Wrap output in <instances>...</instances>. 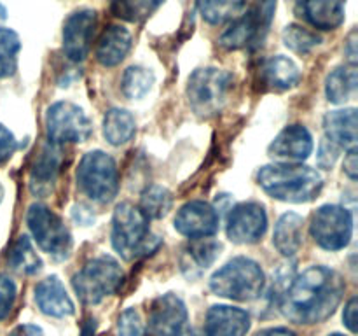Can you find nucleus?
I'll return each instance as SVG.
<instances>
[{"mask_svg": "<svg viewBox=\"0 0 358 336\" xmlns=\"http://www.w3.org/2000/svg\"><path fill=\"white\" fill-rule=\"evenodd\" d=\"M345 280L327 266H311L296 276L282 298L283 315L296 324H320L339 307Z\"/></svg>", "mask_w": 358, "mask_h": 336, "instance_id": "1", "label": "nucleus"}, {"mask_svg": "<svg viewBox=\"0 0 358 336\" xmlns=\"http://www.w3.org/2000/svg\"><path fill=\"white\" fill-rule=\"evenodd\" d=\"M257 182L271 198L289 203L313 202L324 188L320 172L301 163L266 164L259 170Z\"/></svg>", "mask_w": 358, "mask_h": 336, "instance_id": "2", "label": "nucleus"}, {"mask_svg": "<svg viewBox=\"0 0 358 336\" xmlns=\"http://www.w3.org/2000/svg\"><path fill=\"white\" fill-rule=\"evenodd\" d=\"M112 245L126 261L149 254L157 247L149 230V219L133 203H121L112 217Z\"/></svg>", "mask_w": 358, "mask_h": 336, "instance_id": "3", "label": "nucleus"}, {"mask_svg": "<svg viewBox=\"0 0 358 336\" xmlns=\"http://www.w3.org/2000/svg\"><path fill=\"white\" fill-rule=\"evenodd\" d=\"M266 276L259 262L250 258H234L210 279V289L220 298L250 301L261 296Z\"/></svg>", "mask_w": 358, "mask_h": 336, "instance_id": "4", "label": "nucleus"}, {"mask_svg": "<svg viewBox=\"0 0 358 336\" xmlns=\"http://www.w3.org/2000/svg\"><path fill=\"white\" fill-rule=\"evenodd\" d=\"M77 184L93 202H112L119 191V172L114 158L103 150L84 154L77 168Z\"/></svg>", "mask_w": 358, "mask_h": 336, "instance_id": "5", "label": "nucleus"}, {"mask_svg": "<svg viewBox=\"0 0 358 336\" xmlns=\"http://www.w3.org/2000/svg\"><path fill=\"white\" fill-rule=\"evenodd\" d=\"M122 268L110 255H98L73 275V289L83 303L96 304L121 286Z\"/></svg>", "mask_w": 358, "mask_h": 336, "instance_id": "6", "label": "nucleus"}, {"mask_svg": "<svg viewBox=\"0 0 358 336\" xmlns=\"http://www.w3.org/2000/svg\"><path fill=\"white\" fill-rule=\"evenodd\" d=\"M231 88H233V76L229 72L220 69H199L189 77V104L198 115L212 118L222 111Z\"/></svg>", "mask_w": 358, "mask_h": 336, "instance_id": "7", "label": "nucleus"}, {"mask_svg": "<svg viewBox=\"0 0 358 336\" xmlns=\"http://www.w3.org/2000/svg\"><path fill=\"white\" fill-rule=\"evenodd\" d=\"M27 223L35 241L45 254L55 259L69 258L72 234L59 216L44 205H31L27 212Z\"/></svg>", "mask_w": 358, "mask_h": 336, "instance_id": "8", "label": "nucleus"}, {"mask_svg": "<svg viewBox=\"0 0 358 336\" xmlns=\"http://www.w3.org/2000/svg\"><path fill=\"white\" fill-rule=\"evenodd\" d=\"M310 233L325 251H341L353 234V216L339 205H324L311 216Z\"/></svg>", "mask_w": 358, "mask_h": 336, "instance_id": "9", "label": "nucleus"}, {"mask_svg": "<svg viewBox=\"0 0 358 336\" xmlns=\"http://www.w3.org/2000/svg\"><path fill=\"white\" fill-rule=\"evenodd\" d=\"M45 128L52 144H77L90 139L93 126L79 105L72 102H56L48 108Z\"/></svg>", "mask_w": 358, "mask_h": 336, "instance_id": "10", "label": "nucleus"}, {"mask_svg": "<svg viewBox=\"0 0 358 336\" xmlns=\"http://www.w3.org/2000/svg\"><path fill=\"white\" fill-rule=\"evenodd\" d=\"M187 324V308L173 293L154 300L150 304L145 336H182Z\"/></svg>", "mask_w": 358, "mask_h": 336, "instance_id": "11", "label": "nucleus"}, {"mask_svg": "<svg viewBox=\"0 0 358 336\" xmlns=\"http://www.w3.org/2000/svg\"><path fill=\"white\" fill-rule=\"evenodd\" d=\"M268 230V214L264 205L245 202L234 206L227 217V237L234 244H255Z\"/></svg>", "mask_w": 358, "mask_h": 336, "instance_id": "12", "label": "nucleus"}, {"mask_svg": "<svg viewBox=\"0 0 358 336\" xmlns=\"http://www.w3.org/2000/svg\"><path fill=\"white\" fill-rule=\"evenodd\" d=\"M96 13L91 9H80L70 14L63 24V51L72 62H83L91 49Z\"/></svg>", "mask_w": 358, "mask_h": 336, "instance_id": "13", "label": "nucleus"}, {"mask_svg": "<svg viewBox=\"0 0 358 336\" xmlns=\"http://www.w3.org/2000/svg\"><path fill=\"white\" fill-rule=\"evenodd\" d=\"M175 230L192 240L213 237L219 230V214L210 203L192 200L180 206L175 216Z\"/></svg>", "mask_w": 358, "mask_h": 336, "instance_id": "14", "label": "nucleus"}, {"mask_svg": "<svg viewBox=\"0 0 358 336\" xmlns=\"http://www.w3.org/2000/svg\"><path fill=\"white\" fill-rule=\"evenodd\" d=\"M313 150V136L303 125H290L283 128L269 146V154L280 163H301L308 160Z\"/></svg>", "mask_w": 358, "mask_h": 336, "instance_id": "15", "label": "nucleus"}, {"mask_svg": "<svg viewBox=\"0 0 358 336\" xmlns=\"http://www.w3.org/2000/svg\"><path fill=\"white\" fill-rule=\"evenodd\" d=\"M297 16L318 30H334L345 21L346 0H296Z\"/></svg>", "mask_w": 358, "mask_h": 336, "instance_id": "16", "label": "nucleus"}, {"mask_svg": "<svg viewBox=\"0 0 358 336\" xmlns=\"http://www.w3.org/2000/svg\"><path fill=\"white\" fill-rule=\"evenodd\" d=\"M250 329V315L227 304L212 307L206 314V336H245Z\"/></svg>", "mask_w": 358, "mask_h": 336, "instance_id": "17", "label": "nucleus"}, {"mask_svg": "<svg viewBox=\"0 0 358 336\" xmlns=\"http://www.w3.org/2000/svg\"><path fill=\"white\" fill-rule=\"evenodd\" d=\"M35 301L45 315L69 317L73 314V303L58 276H48L35 287Z\"/></svg>", "mask_w": 358, "mask_h": 336, "instance_id": "18", "label": "nucleus"}, {"mask_svg": "<svg viewBox=\"0 0 358 336\" xmlns=\"http://www.w3.org/2000/svg\"><path fill=\"white\" fill-rule=\"evenodd\" d=\"M327 140L345 149L357 147V108H341L329 112L324 118Z\"/></svg>", "mask_w": 358, "mask_h": 336, "instance_id": "19", "label": "nucleus"}, {"mask_svg": "<svg viewBox=\"0 0 358 336\" xmlns=\"http://www.w3.org/2000/svg\"><path fill=\"white\" fill-rule=\"evenodd\" d=\"M261 77L271 90L285 91L297 86L301 80V70L287 56H271L261 66Z\"/></svg>", "mask_w": 358, "mask_h": 336, "instance_id": "20", "label": "nucleus"}, {"mask_svg": "<svg viewBox=\"0 0 358 336\" xmlns=\"http://www.w3.org/2000/svg\"><path fill=\"white\" fill-rule=\"evenodd\" d=\"M131 49V34L122 27H110L103 31L96 46V59L103 66H115Z\"/></svg>", "mask_w": 358, "mask_h": 336, "instance_id": "21", "label": "nucleus"}, {"mask_svg": "<svg viewBox=\"0 0 358 336\" xmlns=\"http://www.w3.org/2000/svg\"><path fill=\"white\" fill-rule=\"evenodd\" d=\"M304 237V220L297 214L289 212L283 214L275 226L273 233V244L278 248V252L285 258L297 254L303 245Z\"/></svg>", "mask_w": 358, "mask_h": 336, "instance_id": "22", "label": "nucleus"}, {"mask_svg": "<svg viewBox=\"0 0 358 336\" xmlns=\"http://www.w3.org/2000/svg\"><path fill=\"white\" fill-rule=\"evenodd\" d=\"M358 74L355 65L338 66L332 70L325 83V93L332 104H346L357 97Z\"/></svg>", "mask_w": 358, "mask_h": 336, "instance_id": "23", "label": "nucleus"}, {"mask_svg": "<svg viewBox=\"0 0 358 336\" xmlns=\"http://www.w3.org/2000/svg\"><path fill=\"white\" fill-rule=\"evenodd\" d=\"M261 37V24H259L254 10H250L245 16L236 18L229 30L224 31V35L220 37V44L227 49H240L250 42L259 41Z\"/></svg>", "mask_w": 358, "mask_h": 336, "instance_id": "24", "label": "nucleus"}, {"mask_svg": "<svg viewBox=\"0 0 358 336\" xmlns=\"http://www.w3.org/2000/svg\"><path fill=\"white\" fill-rule=\"evenodd\" d=\"M136 122L131 112L124 108H110L103 118V135L112 146H122L135 135Z\"/></svg>", "mask_w": 358, "mask_h": 336, "instance_id": "25", "label": "nucleus"}, {"mask_svg": "<svg viewBox=\"0 0 358 336\" xmlns=\"http://www.w3.org/2000/svg\"><path fill=\"white\" fill-rule=\"evenodd\" d=\"M220 248H222V245H220L219 241L210 240V238H199V240L192 241V244L185 248L182 266H184V268L196 270V272L210 268V266L215 262V259L219 258Z\"/></svg>", "mask_w": 358, "mask_h": 336, "instance_id": "26", "label": "nucleus"}, {"mask_svg": "<svg viewBox=\"0 0 358 336\" xmlns=\"http://www.w3.org/2000/svg\"><path fill=\"white\" fill-rule=\"evenodd\" d=\"M59 164H62V156L56 144L51 142L42 149V153L35 160L34 170H31V184H37L38 189L51 184L58 175Z\"/></svg>", "mask_w": 358, "mask_h": 336, "instance_id": "27", "label": "nucleus"}, {"mask_svg": "<svg viewBox=\"0 0 358 336\" xmlns=\"http://www.w3.org/2000/svg\"><path fill=\"white\" fill-rule=\"evenodd\" d=\"M245 0H198L203 20L212 24L226 23L240 16Z\"/></svg>", "mask_w": 358, "mask_h": 336, "instance_id": "28", "label": "nucleus"}, {"mask_svg": "<svg viewBox=\"0 0 358 336\" xmlns=\"http://www.w3.org/2000/svg\"><path fill=\"white\" fill-rule=\"evenodd\" d=\"M171 205H173V198H171V192L166 188L150 186L142 192L138 209L142 210L147 219H161V217L168 216Z\"/></svg>", "mask_w": 358, "mask_h": 336, "instance_id": "29", "label": "nucleus"}, {"mask_svg": "<svg viewBox=\"0 0 358 336\" xmlns=\"http://www.w3.org/2000/svg\"><path fill=\"white\" fill-rule=\"evenodd\" d=\"M9 265L13 266V270H16L17 273H23V275H34V273L41 272L42 261L28 237H20L16 244L13 245L9 254Z\"/></svg>", "mask_w": 358, "mask_h": 336, "instance_id": "30", "label": "nucleus"}, {"mask_svg": "<svg viewBox=\"0 0 358 336\" xmlns=\"http://www.w3.org/2000/svg\"><path fill=\"white\" fill-rule=\"evenodd\" d=\"M164 0H110L112 13L129 23L145 21Z\"/></svg>", "mask_w": 358, "mask_h": 336, "instance_id": "31", "label": "nucleus"}, {"mask_svg": "<svg viewBox=\"0 0 358 336\" xmlns=\"http://www.w3.org/2000/svg\"><path fill=\"white\" fill-rule=\"evenodd\" d=\"M20 37L9 28H0V79L13 76L17 69Z\"/></svg>", "mask_w": 358, "mask_h": 336, "instance_id": "32", "label": "nucleus"}, {"mask_svg": "<svg viewBox=\"0 0 358 336\" xmlns=\"http://www.w3.org/2000/svg\"><path fill=\"white\" fill-rule=\"evenodd\" d=\"M122 93L131 100L143 98L154 84V74L143 66H129L122 76Z\"/></svg>", "mask_w": 358, "mask_h": 336, "instance_id": "33", "label": "nucleus"}, {"mask_svg": "<svg viewBox=\"0 0 358 336\" xmlns=\"http://www.w3.org/2000/svg\"><path fill=\"white\" fill-rule=\"evenodd\" d=\"M282 37L287 48L292 49L294 52H299V55H306V52L313 51L322 42V37L317 31H311L310 28L301 27V24H289V27H285Z\"/></svg>", "mask_w": 358, "mask_h": 336, "instance_id": "34", "label": "nucleus"}, {"mask_svg": "<svg viewBox=\"0 0 358 336\" xmlns=\"http://www.w3.org/2000/svg\"><path fill=\"white\" fill-rule=\"evenodd\" d=\"M117 332L119 336H142V318L135 308H128V310L122 312L121 317H119Z\"/></svg>", "mask_w": 358, "mask_h": 336, "instance_id": "35", "label": "nucleus"}, {"mask_svg": "<svg viewBox=\"0 0 358 336\" xmlns=\"http://www.w3.org/2000/svg\"><path fill=\"white\" fill-rule=\"evenodd\" d=\"M14 301H16V286L9 276L0 275V321L9 315Z\"/></svg>", "mask_w": 358, "mask_h": 336, "instance_id": "36", "label": "nucleus"}, {"mask_svg": "<svg viewBox=\"0 0 358 336\" xmlns=\"http://www.w3.org/2000/svg\"><path fill=\"white\" fill-rule=\"evenodd\" d=\"M17 144L13 133H10L6 126L0 125V164L6 163V161L13 156Z\"/></svg>", "mask_w": 358, "mask_h": 336, "instance_id": "37", "label": "nucleus"}, {"mask_svg": "<svg viewBox=\"0 0 358 336\" xmlns=\"http://www.w3.org/2000/svg\"><path fill=\"white\" fill-rule=\"evenodd\" d=\"M338 156H339V147L334 146L331 140L325 139L324 142L320 144V153H318V164H320L322 168H325V170H329V168H331L332 164L336 163Z\"/></svg>", "mask_w": 358, "mask_h": 336, "instance_id": "38", "label": "nucleus"}, {"mask_svg": "<svg viewBox=\"0 0 358 336\" xmlns=\"http://www.w3.org/2000/svg\"><path fill=\"white\" fill-rule=\"evenodd\" d=\"M343 321H345L346 328L352 332H357V322H358V300L352 298V300L346 303L345 314H343Z\"/></svg>", "mask_w": 358, "mask_h": 336, "instance_id": "39", "label": "nucleus"}, {"mask_svg": "<svg viewBox=\"0 0 358 336\" xmlns=\"http://www.w3.org/2000/svg\"><path fill=\"white\" fill-rule=\"evenodd\" d=\"M345 174L348 175L352 181H357V175H358L357 147L355 149H348V154H346V158H345Z\"/></svg>", "mask_w": 358, "mask_h": 336, "instance_id": "40", "label": "nucleus"}, {"mask_svg": "<svg viewBox=\"0 0 358 336\" xmlns=\"http://www.w3.org/2000/svg\"><path fill=\"white\" fill-rule=\"evenodd\" d=\"M9 336H44V335H42V329L37 328V326L23 324V326H17Z\"/></svg>", "mask_w": 358, "mask_h": 336, "instance_id": "41", "label": "nucleus"}, {"mask_svg": "<svg viewBox=\"0 0 358 336\" xmlns=\"http://www.w3.org/2000/svg\"><path fill=\"white\" fill-rule=\"evenodd\" d=\"M346 46H348V48H346L345 51L350 58V65H355V62H357V31H352V34H350L348 41H346Z\"/></svg>", "mask_w": 358, "mask_h": 336, "instance_id": "42", "label": "nucleus"}, {"mask_svg": "<svg viewBox=\"0 0 358 336\" xmlns=\"http://www.w3.org/2000/svg\"><path fill=\"white\" fill-rule=\"evenodd\" d=\"M255 336H296V332H292L287 328H271V329H264V331L257 332Z\"/></svg>", "mask_w": 358, "mask_h": 336, "instance_id": "43", "label": "nucleus"}, {"mask_svg": "<svg viewBox=\"0 0 358 336\" xmlns=\"http://www.w3.org/2000/svg\"><path fill=\"white\" fill-rule=\"evenodd\" d=\"M93 332H94V321H90L83 328V335L80 336H93Z\"/></svg>", "mask_w": 358, "mask_h": 336, "instance_id": "44", "label": "nucleus"}, {"mask_svg": "<svg viewBox=\"0 0 358 336\" xmlns=\"http://www.w3.org/2000/svg\"><path fill=\"white\" fill-rule=\"evenodd\" d=\"M2 195H3V191H2V184H0V200H2Z\"/></svg>", "mask_w": 358, "mask_h": 336, "instance_id": "45", "label": "nucleus"}, {"mask_svg": "<svg viewBox=\"0 0 358 336\" xmlns=\"http://www.w3.org/2000/svg\"><path fill=\"white\" fill-rule=\"evenodd\" d=\"M331 336H343V335H331Z\"/></svg>", "mask_w": 358, "mask_h": 336, "instance_id": "46", "label": "nucleus"}, {"mask_svg": "<svg viewBox=\"0 0 358 336\" xmlns=\"http://www.w3.org/2000/svg\"><path fill=\"white\" fill-rule=\"evenodd\" d=\"M194 336H196V335H194Z\"/></svg>", "mask_w": 358, "mask_h": 336, "instance_id": "47", "label": "nucleus"}]
</instances>
